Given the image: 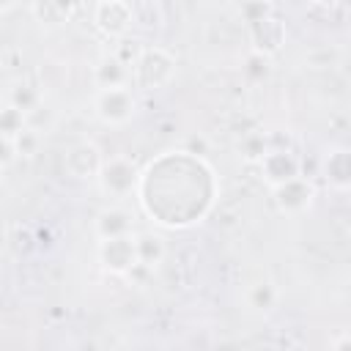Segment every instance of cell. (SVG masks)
Here are the masks:
<instances>
[{"mask_svg": "<svg viewBox=\"0 0 351 351\" xmlns=\"http://www.w3.org/2000/svg\"><path fill=\"white\" fill-rule=\"evenodd\" d=\"M52 3L58 5V11L63 14V19H66V22H69V19L80 11V5H82V0H52Z\"/></svg>", "mask_w": 351, "mask_h": 351, "instance_id": "obj_20", "label": "cell"}, {"mask_svg": "<svg viewBox=\"0 0 351 351\" xmlns=\"http://www.w3.org/2000/svg\"><path fill=\"white\" fill-rule=\"evenodd\" d=\"M321 176L335 189H351V148H332L321 162Z\"/></svg>", "mask_w": 351, "mask_h": 351, "instance_id": "obj_12", "label": "cell"}, {"mask_svg": "<svg viewBox=\"0 0 351 351\" xmlns=\"http://www.w3.org/2000/svg\"><path fill=\"white\" fill-rule=\"evenodd\" d=\"M244 299H247V307H252L255 313H271L280 302V291L271 280H258L252 282L247 291H244Z\"/></svg>", "mask_w": 351, "mask_h": 351, "instance_id": "obj_14", "label": "cell"}, {"mask_svg": "<svg viewBox=\"0 0 351 351\" xmlns=\"http://www.w3.org/2000/svg\"><path fill=\"white\" fill-rule=\"evenodd\" d=\"M93 85L96 88H123V85H132V66L126 60H121L110 49L93 66Z\"/></svg>", "mask_w": 351, "mask_h": 351, "instance_id": "obj_10", "label": "cell"}, {"mask_svg": "<svg viewBox=\"0 0 351 351\" xmlns=\"http://www.w3.org/2000/svg\"><path fill=\"white\" fill-rule=\"evenodd\" d=\"M5 101L14 104V107H19V110L27 115V112H33V110L44 101V96H41V90H38L33 82H27V80H16V82L5 90Z\"/></svg>", "mask_w": 351, "mask_h": 351, "instance_id": "obj_15", "label": "cell"}, {"mask_svg": "<svg viewBox=\"0 0 351 351\" xmlns=\"http://www.w3.org/2000/svg\"><path fill=\"white\" fill-rule=\"evenodd\" d=\"M176 74V58L165 47H143L132 66V85L140 90H159L170 85Z\"/></svg>", "mask_w": 351, "mask_h": 351, "instance_id": "obj_1", "label": "cell"}, {"mask_svg": "<svg viewBox=\"0 0 351 351\" xmlns=\"http://www.w3.org/2000/svg\"><path fill=\"white\" fill-rule=\"evenodd\" d=\"M269 145H266V134L263 132H252L239 143V156L247 162H261L266 156Z\"/></svg>", "mask_w": 351, "mask_h": 351, "instance_id": "obj_17", "label": "cell"}, {"mask_svg": "<svg viewBox=\"0 0 351 351\" xmlns=\"http://www.w3.org/2000/svg\"><path fill=\"white\" fill-rule=\"evenodd\" d=\"M269 71H271V66H269V55H261V52H250V58L244 60V74L252 80V82H261V80H266L269 77Z\"/></svg>", "mask_w": 351, "mask_h": 351, "instance_id": "obj_19", "label": "cell"}, {"mask_svg": "<svg viewBox=\"0 0 351 351\" xmlns=\"http://www.w3.org/2000/svg\"><path fill=\"white\" fill-rule=\"evenodd\" d=\"M93 233H96V239L129 236V233H134V217H132V211H126L121 206H107V208H101L96 214Z\"/></svg>", "mask_w": 351, "mask_h": 351, "instance_id": "obj_11", "label": "cell"}, {"mask_svg": "<svg viewBox=\"0 0 351 351\" xmlns=\"http://www.w3.org/2000/svg\"><path fill=\"white\" fill-rule=\"evenodd\" d=\"M258 165H261V173H263V178H266V184L271 189L280 186V184H285V181H291V178H296V176H302L299 173L302 170V162L288 148H269L266 156Z\"/></svg>", "mask_w": 351, "mask_h": 351, "instance_id": "obj_7", "label": "cell"}, {"mask_svg": "<svg viewBox=\"0 0 351 351\" xmlns=\"http://www.w3.org/2000/svg\"><path fill=\"white\" fill-rule=\"evenodd\" d=\"M137 233V230H134ZM134 233L129 236H115V239H99V263L118 277H129L137 269V244Z\"/></svg>", "mask_w": 351, "mask_h": 351, "instance_id": "obj_5", "label": "cell"}, {"mask_svg": "<svg viewBox=\"0 0 351 351\" xmlns=\"http://www.w3.org/2000/svg\"><path fill=\"white\" fill-rule=\"evenodd\" d=\"M38 145H41V132H36V129H30V126H25L16 137H14V151H16V156H33L36 151H38Z\"/></svg>", "mask_w": 351, "mask_h": 351, "instance_id": "obj_18", "label": "cell"}, {"mask_svg": "<svg viewBox=\"0 0 351 351\" xmlns=\"http://www.w3.org/2000/svg\"><path fill=\"white\" fill-rule=\"evenodd\" d=\"M313 3H318V5H332V3H337V0H313Z\"/></svg>", "mask_w": 351, "mask_h": 351, "instance_id": "obj_23", "label": "cell"}, {"mask_svg": "<svg viewBox=\"0 0 351 351\" xmlns=\"http://www.w3.org/2000/svg\"><path fill=\"white\" fill-rule=\"evenodd\" d=\"M140 170L132 165V159L126 156H110L104 159L96 181H99V189L107 195V197H129L132 192L140 189Z\"/></svg>", "mask_w": 351, "mask_h": 351, "instance_id": "obj_3", "label": "cell"}, {"mask_svg": "<svg viewBox=\"0 0 351 351\" xmlns=\"http://www.w3.org/2000/svg\"><path fill=\"white\" fill-rule=\"evenodd\" d=\"M27 126V115L14 107V104H3V112H0V132H3V140H14L22 129Z\"/></svg>", "mask_w": 351, "mask_h": 351, "instance_id": "obj_16", "label": "cell"}, {"mask_svg": "<svg viewBox=\"0 0 351 351\" xmlns=\"http://www.w3.org/2000/svg\"><path fill=\"white\" fill-rule=\"evenodd\" d=\"M250 41H252L255 52L271 58L285 44V25L274 14H266V16L255 19V22H250Z\"/></svg>", "mask_w": 351, "mask_h": 351, "instance_id": "obj_9", "label": "cell"}, {"mask_svg": "<svg viewBox=\"0 0 351 351\" xmlns=\"http://www.w3.org/2000/svg\"><path fill=\"white\" fill-rule=\"evenodd\" d=\"M332 346H335V348H351V337H335Z\"/></svg>", "mask_w": 351, "mask_h": 351, "instance_id": "obj_21", "label": "cell"}, {"mask_svg": "<svg viewBox=\"0 0 351 351\" xmlns=\"http://www.w3.org/2000/svg\"><path fill=\"white\" fill-rule=\"evenodd\" d=\"M274 192V206L280 214H288V217H296V214H304L310 206H313V197H315V186L313 181H307L304 176H296L280 186L271 189Z\"/></svg>", "mask_w": 351, "mask_h": 351, "instance_id": "obj_6", "label": "cell"}, {"mask_svg": "<svg viewBox=\"0 0 351 351\" xmlns=\"http://www.w3.org/2000/svg\"><path fill=\"white\" fill-rule=\"evenodd\" d=\"M101 165H104L101 151L93 143H88V140L71 145L66 151V156H63V167H66V173L71 178H96Z\"/></svg>", "mask_w": 351, "mask_h": 351, "instance_id": "obj_8", "label": "cell"}, {"mask_svg": "<svg viewBox=\"0 0 351 351\" xmlns=\"http://www.w3.org/2000/svg\"><path fill=\"white\" fill-rule=\"evenodd\" d=\"M93 25L107 38H126L134 27V11L129 0H96L93 5Z\"/></svg>", "mask_w": 351, "mask_h": 351, "instance_id": "obj_4", "label": "cell"}, {"mask_svg": "<svg viewBox=\"0 0 351 351\" xmlns=\"http://www.w3.org/2000/svg\"><path fill=\"white\" fill-rule=\"evenodd\" d=\"M255 3H271V0H255Z\"/></svg>", "mask_w": 351, "mask_h": 351, "instance_id": "obj_24", "label": "cell"}, {"mask_svg": "<svg viewBox=\"0 0 351 351\" xmlns=\"http://www.w3.org/2000/svg\"><path fill=\"white\" fill-rule=\"evenodd\" d=\"M134 244H137V266L140 269H148L154 271L162 261H165V239L151 233V230H143V233H134Z\"/></svg>", "mask_w": 351, "mask_h": 351, "instance_id": "obj_13", "label": "cell"}, {"mask_svg": "<svg viewBox=\"0 0 351 351\" xmlns=\"http://www.w3.org/2000/svg\"><path fill=\"white\" fill-rule=\"evenodd\" d=\"M93 112L104 126H126L137 115V99L132 85L123 88H96Z\"/></svg>", "mask_w": 351, "mask_h": 351, "instance_id": "obj_2", "label": "cell"}, {"mask_svg": "<svg viewBox=\"0 0 351 351\" xmlns=\"http://www.w3.org/2000/svg\"><path fill=\"white\" fill-rule=\"evenodd\" d=\"M16 3H19V0H3V3H0V11H3V14H8V11L16 5Z\"/></svg>", "mask_w": 351, "mask_h": 351, "instance_id": "obj_22", "label": "cell"}]
</instances>
